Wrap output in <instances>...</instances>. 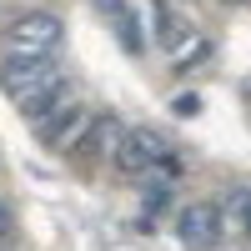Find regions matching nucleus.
<instances>
[{"instance_id": "obj_9", "label": "nucleus", "mask_w": 251, "mask_h": 251, "mask_svg": "<svg viewBox=\"0 0 251 251\" xmlns=\"http://www.w3.org/2000/svg\"><path fill=\"white\" fill-rule=\"evenodd\" d=\"M241 226H246V236H251V196H246V206H241Z\"/></svg>"}, {"instance_id": "obj_4", "label": "nucleus", "mask_w": 251, "mask_h": 251, "mask_svg": "<svg viewBox=\"0 0 251 251\" xmlns=\"http://www.w3.org/2000/svg\"><path fill=\"white\" fill-rule=\"evenodd\" d=\"M176 236H181L186 246H196V251L216 246V241H221V211H216L211 201H196V206H186V211L176 216Z\"/></svg>"}, {"instance_id": "obj_1", "label": "nucleus", "mask_w": 251, "mask_h": 251, "mask_svg": "<svg viewBox=\"0 0 251 251\" xmlns=\"http://www.w3.org/2000/svg\"><path fill=\"white\" fill-rule=\"evenodd\" d=\"M55 80H66V75H60V66L50 55H5V66H0V86L15 100H30L35 91L55 86Z\"/></svg>"}, {"instance_id": "obj_5", "label": "nucleus", "mask_w": 251, "mask_h": 251, "mask_svg": "<svg viewBox=\"0 0 251 251\" xmlns=\"http://www.w3.org/2000/svg\"><path fill=\"white\" fill-rule=\"evenodd\" d=\"M71 106V86H66V80H55V86H46V91H35L30 100H20V111H25L30 121H40V126H46L55 111H66Z\"/></svg>"}, {"instance_id": "obj_8", "label": "nucleus", "mask_w": 251, "mask_h": 251, "mask_svg": "<svg viewBox=\"0 0 251 251\" xmlns=\"http://www.w3.org/2000/svg\"><path fill=\"white\" fill-rule=\"evenodd\" d=\"M116 25H121V40H126L131 50H141V46H146V40H141V25H136V15H131V10L116 15Z\"/></svg>"}, {"instance_id": "obj_7", "label": "nucleus", "mask_w": 251, "mask_h": 251, "mask_svg": "<svg viewBox=\"0 0 251 251\" xmlns=\"http://www.w3.org/2000/svg\"><path fill=\"white\" fill-rule=\"evenodd\" d=\"M86 146H91V156H100V151H111V146H121V121H116V116H100L96 131L86 136Z\"/></svg>"}, {"instance_id": "obj_10", "label": "nucleus", "mask_w": 251, "mask_h": 251, "mask_svg": "<svg viewBox=\"0 0 251 251\" xmlns=\"http://www.w3.org/2000/svg\"><path fill=\"white\" fill-rule=\"evenodd\" d=\"M10 231V216H5V206H0V236H5Z\"/></svg>"}, {"instance_id": "obj_3", "label": "nucleus", "mask_w": 251, "mask_h": 251, "mask_svg": "<svg viewBox=\"0 0 251 251\" xmlns=\"http://www.w3.org/2000/svg\"><path fill=\"white\" fill-rule=\"evenodd\" d=\"M161 161H166V141L156 131H131V136H121V146H116V166H121V171L146 176V171H156Z\"/></svg>"}, {"instance_id": "obj_2", "label": "nucleus", "mask_w": 251, "mask_h": 251, "mask_svg": "<svg viewBox=\"0 0 251 251\" xmlns=\"http://www.w3.org/2000/svg\"><path fill=\"white\" fill-rule=\"evenodd\" d=\"M60 15H50V10H30V15H20L15 25H10V35H5V55H50L55 46H60Z\"/></svg>"}, {"instance_id": "obj_6", "label": "nucleus", "mask_w": 251, "mask_h": 251, "mask_svg": "<svg viewBox=\"0 0 251 251\" xmlns=\"http://www.w3.org/2000/svg\"><path fill=\"white\" fill-rule=\"evenodd\" d=\"M80 131H86V111L66 106V111H55L46 126H40V141H46V146H71Z\"/></svg>"}]
</instances>
